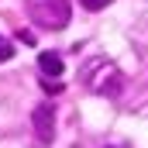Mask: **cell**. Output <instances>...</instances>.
<instances>
[{
  "mask_svg": "<svg viewBox=\"0 0 148 148\" xmlns=\"http://www.w3.org/2000/svg\"><path fill=\"white\" fill-rule=\"evenodd\" d=\"M79 79H83V86H86L90 93H97V97H107V100H117V97L124 93V73L114 66L110 59H100V55L83 62Z\"/></svg>",
  "mask_w": 148,
  "mask_h": 148,
  "instance_id": "1",
  "label": "cell"
},
{
  "mask_svg": "<svg viewBox=\"0 0 148 148\" xmlns=\"http://www.w3.org/2000/svg\"><path fill=\"white\" fill-rule=\"evenodd\" d=\"M28 14L38 28L45 31H62L73 21V3L69 0H28Z\"/></svg>",
  "mask_w": 148,
  "mask_h": 148,
  "instance_id": "2",
  "label": "cell"
},
{
  "mask_svg": "<svg viewBox=\"0 0 148 148\" xmlns=\"http://www.w3.org/2000/svg\"><path fill=\"white\" fill-rule=\"evenodd\" d=\"M31 124H35L38 141H45V145L55 141V107L52 103H38L35 114H31Z\"/></svg>",
  "mask_w": 148,
  "mask_h": 148,
  "instance_id": "3",
  "label": "cell"
},
{
  "mask_svg": "<svg viewBox=\"0 0 148 148\" xmlns=\"http://www.w3.org/2000/svg\"><path fill=\"white\" fill-rule=\"evenodd\" d=\"M38 69H41V79H59L62 76V55H55V52H41L38 55Z\"/></svg>",
  "mask_w": 148,
  "mask_h": 148,
  "instance_id": "4",
  "label": "cell"
},
{
  "mask_svg": "<svg viewBox=\"0 0 148 148\" xmlns=\"http://www.w3.org/2000/svg\"><path fill=\"white\" fill-rule=\"evenodd\" d=\"M10 55H14V45H10V41H7V38L0 35V62H7V59H10Z\"/></svg>",
  "mask_w": 148,
  "mask_h": 148,
  "instance_id": "5",
  "label": "cell"
},
{
  "mask_svg": "<svg viewBox=\"0 0 148 148\" xmlns=\"http://www.w3.org/2000/svg\"><path fill=\"white\" fill-rule=\"evenodd\" d=\"M79 3H83L86 10H103V7H107L110 0H79Z\"/></svg>",
  "mask_w": 148,
  "mask_h": 148,
  "instance_id": "6",
  "label": "cell"
},
{
  "mask_svg": "<svg viewBox=\"0 0 148 148\" xmlns=\"http://www.w3.org/2000/svg\"><path fill=\"white\" fill-rule=\"evenodd\" d=\"M17 41H24V45H35V35H31V31H17Z\"/></svg>",
  "mask_w": 148,
  "mask_h": 148,
  "instance_id": "7",
  "label": "cell"
}]
</instances>
